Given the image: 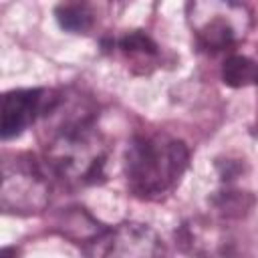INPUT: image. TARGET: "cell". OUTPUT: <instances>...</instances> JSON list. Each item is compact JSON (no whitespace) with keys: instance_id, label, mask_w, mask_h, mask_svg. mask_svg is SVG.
Segmentation results:
<instances>
[{"instance_id":"obj_3","label":"cell","mask_w":258,"mask_h":258,"mask_svg":"<svg viewBox=\"0 0 258 258\" xmlns=\"http://www.w3.org/2000/svg\"><path fill=\"white\" fill-rule=\"evenodd\" d=\"M2 210L6 214L32 216L50 202V181L46 169L30 155H16L2 165Z\"/></svg>"},{"instance_id":"obj_2","label":"cell","mask_w":258,"mask_h":258,"mask_svg":"<svg viewBox=\"0 0 258 258\" xmlns=\"http://www.w3.org/2000/svg\"><path fill=\"white\" fill-rule=\"evenodd\" d=\"M185 16L196 44L206 52L234 48L252 26V12L246 4L230 0H196L185 4Z\"/></svg>"},{"instance_id":"obj_5","label":"cell","mask_w":258,"mask_h":258,"mask_svg":"<svg viewBox=\"0 0 258 258\" xmlns=\"http://www.w3.org/2000/svg\"><path fill=\"white\" fill-rule=\"evenodd\" d=\"M48 99L46 89H14L2 101V139L22 135L30 125L40 121Z\"/></svg>"},{"instance_id":"obj_9","label":"cell","mask_w":258,"mask_h":258,"mask_svg":"<svg viewBox=\"0 0 258 258\" xmlns=\"http://www.w3.org/2000/svg\"><path fill=\"white\" fill-rule=\"evenodd\" d=\"M252 198L246 191H238V189H226V191H218L212 200V204L228 218H240L244 212H248L252 208Z\"/></svg>"},{"instance_id":"obj_4","label":"cell","mask_w":258,"mask_h":258,"mask_svg":"<svg viewBox=\"0 0 258 258\" xmlns=\"http://www.w3.org/2000/svg\"><path fill=\"white\" fill-rule=\"evenodd\" d=\"M87 258H165V244L159 234L141 222H121L103 228L85 242Z\"/></svg>"},{"instance_id":"obj_1","label":"cell","mask_w":258,"mask_h":258,"mask_svg":"<svg viewBox=\"0 0 258 258\" xmlns=\"http://www.w3.org/2000/svg\"><path fill=\"white\" fill-rule=\"evenodd\" d=\"M189 163L187 145L163 131L135 133L125 151V179L133 196L161 200L181 179Z\"/></svg>"},{"instance_id":"obj_8","label":"cell","mask_w":258,"mask_h":258,"mask_svg":"<svg viewBox=\"0 0 258 258\" xmlns=\"http://www.w3.org/2000/svg\"><path fill=\"white\" fill-rule=\"evenodd\" d=\"M222 81L228 87L258 85V62L242 54H232L224 60Z\"/></svg>"},{"instance_id":"obj_7","label":"cell","mask_w":258,"mask_h":258,"mask_svg":"<svg viewBox=\"0 0 258 258\" xmlns=\"http://www.w3.org/2000/svg\"><path fill=\"white\" fill-rule=\"evenodd\" d=\"M54 16H56L60 28H64L69 32H75V34H85L95 24V12L85 2L58 4L56 10H54Z\"/></svg>"},{"instance_id":"obj_6","label":"cell","mask_w":258,"mask_h":258,"mask_svg":"<svg viewBox=\"0 0 258 258\" xmlns=\"http://www.w3.org/2000/svg\"><path fill=\"white\" fill-rule=\"evenodd\" d=\"M117 48L129 64H139L141 71H147L149 64H157L159 46L143 30H127L123 36L111 42V48Z\"/></svg>"}]
</instances>
